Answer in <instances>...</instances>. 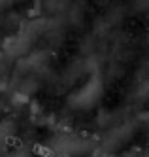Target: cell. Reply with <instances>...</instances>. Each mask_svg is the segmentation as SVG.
<instances>
[{"mask_svg": "<svg viewBox=\"0 0 149 157\" xmlns=\"http://www.w3.org/2000/svg\"><path fill=\"white\" fill-rule=\"evenodd\" d=\"M104 93V85H102V78L95 72L93 76L89 78V82L85 85H81L74 95H70L68 98V106L76 108V110H87V108H93L98 98Z\"/></svg>", "mask_w": 149, "mask_h": 157, "instance_id": "6da1fadb", "label": "cell"}, {"mask_svg": "<svg viewBox=\"0 0 149 157\" xmlns=\"http://www.w3.org/2000/svg\"><path fill=\"white\" fill-rule=\"evenodd\" d=\"M8 157H30V155H28V151H25V150H17V151H13V153H9Z\"/></svg>", "mask_w": 149, "mask_h": 157, "instance_id": "5b68a950", "label": "cell"}, {"mask_svg": "<svg viewBox=\"0 0 149 157\" xmlns=\"http://www.w3.org/2000/svg\"><path fill=\"white\" fill-rule=\"evenodd\" d=\"M53 148L59 151L64 157H79V155H85L87 151H91V142L83 140L79 136H59L55 142Z\"/></svg>", "mask_w": 149, "mask_h": 157, "instance_id": "7a4b0ae2", "label": "cell"}, {"mask_svg": "<svg viewBox=\"0 0 149 157\" xmlns=\"http://www.w3.org/2000/svg\"><path fill=\"white\" fill-rule=\"evenodd\" d=\"M38 87H40V85H38V80L30 76V78H25V80L21 82V87H19V89H21L23 95H32Z\"/></svg>", "mask_w": 149, "mask_h": 157, "instance_id": "277c9868", "label": "cell"}, {"mask_svg": "<svg viewBox=\"0 0 149 157\" xmlns=\"http://www.w3.org/2000/svg\"><path fill=\"white\" fill-rule=\"evenodd\" d=\"M49 61V53L47 51H36L30 53L28 57L19 61V68H28V70H42L43 64H47Z\"/></svg>", "mask_w": 149, "mask_h": 157, "instance_id": "3957f363", "label": "cell"}]
</instances>
